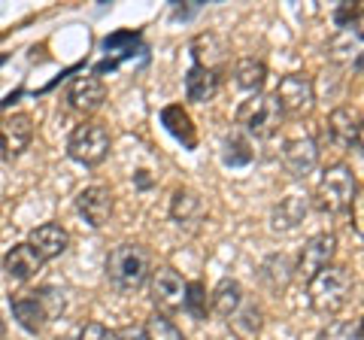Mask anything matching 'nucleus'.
Here are the masks:
<instances>
[{
	"label": "nucleus",
	"instance_id": "f257e3e1",
	"mask_svg": "<svg viewBox=\"0 0 364 340\" xmlns=\"http://www.w3.org/2000/svg\"><path fill=\"white\" fill-rule=\"evenodd\" d=\"M155 270V255L143 243H119L107 255V280L119 292H140Z\"/></svg>",
	"mask_w": 364,
	"mask_h": 340
},
{
	"label": "nucleus",
	"instance_id": "f03ea898",
	"mask_svg": "<svg viewBox=\"0 0 364 340\" xmlns=\"http://www.w3.org/2000/svg\"><path fill=\"white\" fill-rule=\"evenodd\" d=\"M352 289H355V277L346 265H328L325 270L306 282V301L318 316H337L349 304Z\"/></svg>",
	"mask_w": 364,
	"mask_h": 340
},
{
	"label": "nucleus",
	"instance_id": "7ed1b4c3",
	"mask_svg": "<svg viewBox=\"0 0 364 340\" xmlns=\"http://www.w3.org/2000/svg\"><path fill=\"white\" fill-rule=\"evenodd\" d=\"M358 201V176L346 161L328 164L322 179L316 186L313 207L325 216H340V213L352 210V203Z\"/></svg>",
	"mask_w": 364,
	"mask_h": 340
},
{
	"label": "nucleus",
	"instance_id": "20e7f679",
	"mask_svg": "<svg viewBox=\"0 0 364 340\" xmlns=\"http://www.w3.org/2000/svg\"><path fill=\"white\" fill-rule=\"evenodd\" d=\"M282 110L273 95H252L237 107V124L249 137H273L282 128Z\"/></svg>",
	"mask_w": 364,
	"mask_h": 340
},
{
	"label": "nucleus",
	"instance_id": "39448f33",
	"mask_svg": "<svg viewBox=\"0 0 364 340\" xmlns=\"http://www.w3.org/2000/svg\"><path fill=\"white\" fill-rule=\"evenodd\" d=\"M109 149H112V137H109L107 124H100V122L76 124L70 140H67V155L82 167H97L100 161H107Z\"/></svg>",
	"mask_w": 364,
	"mask_h": 340
},
{
	"label": "nucleus",
	"instance_id": "423d86ee",
	"mask_svg": "<svg viewBox=\"0 0 364 340\" xmlns=\"http://www.w3.org/2000/svg\"><path fill=\"white\" fill-rule=\"evenodd\" d=\"M273 97H277L282 116L301 119L316 104V85H313V79L306 76V73H286V76L279 79V85H277V92H273Z\"/></svg>",
	"mask_w": 364,
	"mask_h": 340
},
{
	"label": "nucleus",
	"instance_id": "0eeeda50",
	"mask_svg": "<svg viewBox=\"0 0 364 340\" xmlns=\"http://www.w3.org/2000/svg\"><path fill=\"white\" fill-rule=\"evenodd\" d=\"M152 304H155V313L161 316H173L182 310V304H186V280L179 277V270L173 267H155L152 270Z\"/></svg>",
	"mask_w": 364,
	"mask_h": 340
},
{
	"label": "nucleus",
	"instance_id": "6e6552de",
	"mask_svg": "<svg viewBox=\"0 0 364 340\" xmlns=\"http://www.w3.org/2000/svg\"><path fill=\"white\" fill-rule=\"evenodd\" d=\"M334 255H337V237L328 234V231L313 234L310 240L304 243V249H301L298 265H294V274L310 282L318 270H325L328 265H334Z\"/></svg>",
	"mask_w": 364,
	"mask_h": 340
},
{
	"label": "nucleus",
	"instance_id": "1a4fd4ad",
	"mask_svg": "<svg viewBox=\"0 0 364 340\" xmlns=\"http://www.w3.org/2000/svg\"><path fill=\"white\" fill-rule=\"evenodd\" d=\"M188 52H191V58H195V67H203V70H210L215 76H222L228 70V61H231L228 40L213 31L198 33V37L188 43Z\"/></svg>",
	"mask_w": 364,
	"mask_h": 340
},
{
	"label": "nucleus",
	"instance_id": "9d476101",
	"mask_svg": "<svg viewBox=\"0 0 364 340\" xmlns=\"http://www.w3.org/2000/svg\"><path fill=\"white\" fill-rule=\"evenodd\" d=\"M33 143V119L28 112H9L0 119V155L6 161L25 155Z\"/></svg>",
	"mask_w": 364,
	"mask_h": 340
},
{
	"label": "nucleus",
	"instance_id": "9b49d317",
	"mask_svg": "<svg viewBox=\"0 0 364 340\" xmlns=\"http://www.w3.org/2000/svg\"><path fill=\"white\" fill-rule=\"evenodd\" d=\"M76 213L82 216L91 228H104L112 219V210H116V198L107 186H88L76 195Z\"/></svg>",
	"mask_w": 364,
	"mask_h": 340
},
{
	"label": "nucleus",
	"instance_id": "f8f14e48",
	"mask_svg": "<svg viewBox=\"0 0 364 340\" xmlns=\"http://www.w3.org/2000/svg\"><path fill=\"white\" fill-rule=\"evenodd\" d=\"M170 219H173L182 231L195 234L203 222H207V207H203V198L195 188L179 186L170 198Z\"/></svg>",
	"mask_w": 364,
	"mask_h": 340
},
{
	"label": "nucleus",
	"instance_id": "ddd939ff",
	"mask_svg": "<svg viewBox=\"0 0 364 340\" xmlns=\"http://www.w3.org/2000/svg\"><path fill=\"white\" fill-rule=\"evenodd\" d=\"M279 158L286 174H291L294 179H306L318 167V146L313 137H291L282 143Z\"/></svg>",
	"mask_w": 364,
	"mask_h": 340
},
{
	"label": "nucleus",
	"instance_id": "4468645a",
	"mask_svg": "<svg viewBox=\"0 0 364 340\" xmlns=\"http://www.w3.org/2000/svg\"><path fill=\"white\" fill-rule=\"evenodd\" d=\"M104 100H107V85H104V79H97V76H76L70 88H67V104H70V110L79 112V116L97 112L104 107Z\"/></svg>",
	"mask_w": 364,
	"mask_h": 340
},
{
	"label": "nucleus",
	"instance_id": "2eb2a0df",
	"mask_svg": "<svg viewBox=\"0 0 364 340\" xmlns=\"http://www.w3.org/2000/svg\"><path fill=\"white\" fill-rule=\"evenodd\" d=\"M28 246L40 255V262L46 265V262H52V258H58V255L67 253V246H70V231H67L61 222H43V225H37V228L31 231Z\"/></svg>",
	"mask_w": 364,
	"mask_h": 340
},
{
	"label": "nucleus",
	"instance_id": "dca6fc26",
	"mask_svg": "<svg viewBox=\"0 0 364 340\" xmlns=\"http://www.w3.org/2000/svg\"><path fill=\"white\" fill-rule=\"evenodd\" d=\"M328 137L334 140V146L340 149H358L361 146V116L352 107H337L328 116Z\"/></svg>",
	"mask_w": 364,
	"mask_h": 340
},
{
	"label": "nucleus",
	"instance_id": "f3484780",
	"mask_svg": "<svg viewBox=\"0 0 364 340\" xmlns=\"http://www.w3.org/2000/svg\"><path fill=\"white\" fill-rule=\"evenodd\" d=\"M306 213H310V198L298 195V191H291V195L279 198V203H273V210H270V228L289 234L294 228H301L304 219H306Z\"/></svg>",
	"mask_w": 364,
	"mask_h": 340
},
{
	"label": "nucleus",
	"instance_id": "a211bd4d",
	"mask_svg": "<svg viewBox=\"0 0 364 340\" xmlns=\"http://www.w3.org/2000/svg\"><path fill=\"white\" fill-rule=\"evenodd\" d=\"M9 310H13V319L25 328L28 334H40L43 325L49 322V316H46V307H43V301L37 298V292L9 294Z\"/></svg>",
	"mask_w": 364,
	"mask_h": 340
},
{
	"label": "nucleus",
	"instance_id": "6ab92c4d",
	"mask_svg": "<svg viewBox=\"0 0 364 340\" xmlns=\"http://www.w3.org/2000/svg\"><path fill=\"white\" fill-rule=\"evenodd\" d=\"M328 58L334 64L355 61V70H358L361 67V25L340 28V33H334V37L328 40Z\"/></svg>",
	"mask_w": 364,
	"mask_h": 340
},
{
	"label": "nucleus",
	"instance_id": "aec40b11",
	"mask_svg": "<svg viewBox=\"0 0 364 340\" xmlns=\"http://www.w3.org/2000/svg\"><path fill=\"white\" fill-rule=\"evenodd\" d=\"M4 270H6V277L9 280H16V282H28L33 280L43 270V262H40V255L33 253V249L28 243H18L13 246L9 253L4 255Z\"/></svg>",
	"mask_w": 364,
	"mask_h": 340
},
{
	"label": "nucleus",
	"instance_id": "412c9836",
	"mask_svg": "<svg viewBox=\"0 0 364 340\" xmlns=\"http://www.w3.org/2000/svg\"><path fill=\"white\" fill-rule=\"evenodd\" d=\"M291 277H294V262L286 253L267 255L264 262H261V267H258V280L264 282L270 292H282L291 282Z\"/></svg>",
	"mask_w": 364,
	"mask_h": 340
},
{
	"label": "nucleus",
	"instance_id": "4be33fe9",
	"mask_svg": "<svg viewBox=\"0 0 364 340\" xmlns=\"http://www.w3.org/2000/svg\"><path fill=\"white\" fill-rule=\"evenodd\" d=\"M219 83H222V76L191 64L188 73H186V97L191 104H210V100L219 95Z\"/></svg>",
	"mask_w": 364,
	"mask_h": 340
},
{
	"label": "nucleus",
	"instance_id": "5701e85b",
	"mask_svg": "<svg viewBox=\"0 0 364 340\" xmlns=\"http://www.w3.org/2000/svg\"><path fill=\"white\" fill-rule=\"evenodd\" d=\"M228 325L234 328L240 337L246 340H252L258 337L261 331V325H264V310H261V304L255 298H243V304L231 313V319H228Z\"/></svg>",
	"mask_w": 364,
	"mask_h": 340
},
{
	"label": "nucleus",
	"instance_id": "b1692460",
	"mask_svg": "<svg viewBox=\"0 0 364 340\" xmlns=\"http://www.w3.org/2000/svg\"><path fill=\"white\" fill-rule=\"evenodd\" d=\"M243 298H246V292H243L240 282L234 277H225V280H219V286H215L210 294V307L219 313L222 319H231V313L240 307Z\"/></svg>",
	"mask_w": 364,
	"mask_h": 340
},
{
	"label": "nucleus",
	"instance_id": "393cba45",
	"mask_svg": "<svg viewBox=\"0 0 364 340\" xmlns=\"http://www.w3.org/2000/svg\"><path fill=\"white\" fill-rule=\"evenodd\" d=\"M267 83V64L261 58H240L234 64V85L243 92L258 95Z\"/></svg>",
	"mask_w": 364,
	"mask_h": 340
},
{
	"label": "nucleus",
	"instance_id": "a878e982",
	"mask_svg": "<svg viewBox=\"0 0 364 340\" xmlns=\"http://www.w3.org/2000/svg\"><path fill=\"white\" fill-rule=\"evenodd\" d=\"M161 122L167 124V131L173 134L176 140H182L188 146V149H195V143H198V137H195V124H191V116L186 110H182L179 104H170V107H164L161 110Z\"/></svg>",
	"mask_w": 364,
	"mask_h": 340
},
{
	"label": "nucleus",
	"instance_id": "bb28decb",
	"mask_svg": "<svg viewBox=\"0 0 364 340\" xmlns=\"http://www.w3.org/2000/svg\"><path fill=\"white\" fill-rule=\"evenodd\" d=\"M182 310H186L191 319L203 322L210 313V294H207V286H203L200 280L195 282H186V304H182Z\"/></svg>",
	"mask_w": 364,
	"mask_h": 340
},
{
	"label": "nucleus",
	"instance_id": "cd10ccee",
	"mask_svg": "<svg viewBox=\"0 0 364 340\" xmlns=\"http://www.w3.org/2000/svg\"><path fill=\"white\" fill-rule=\"evenodd\" d=\"M143 334H146V340H188L179 331V325L170 319V316H161V313H152L149 319H146Z\"/></svg>",
	"mask_w": 364,
	"mask_h": 340
},
{
	"label": "nucleus",
	"instance_id": "c85d7f7f",
	"mask_svg": "<svg viewBox=\"0 0 364 340\" xmlns=\"http://www.w3.org/2000/svg\"><path fill=\"white\" fill-rule=\"evenodd\" d=\"M252 161V152H249V143L240 137V134H231V137L225 140V164H249Z\"/></svg>",
	"mask_w": 364,
	"mask_h": 340
},
{
	"label": "nucleus",
	"instance_id": "c756f323",
	"mask_svg": "<svg viewBox=\"0 0 364 340\" xmlns=\"http://www.w3.org/2000/svg\"><path fill=\"white\" fill-rule=\"evenodd\" d=\"M322 340H361V322L358 319H346V322H334Z\"/></svg>",
	"mask_w": 364,
	"mask_h": 340
},
{
	"label": "nucleus",
	"instance_id": "7c9ffc66",
	"mask_svg": "<svg viewBox=\"0 0 364 340\" xmlns=\"http://www.w3.org/2000/svg\"><path fill=\"white\" fill-rule=\"evenodd\" d=\"M37 298L43 301V307H46V316H58L64 310V292L61 289H55V286H43L37 289Z\"/></svg>",
	"mask_w": 364,
	"mask_h": 340
},
{
	"label": "nucleus",
	"instance_id": "2f4dec72",
	"mask_svg": "<svg viewBox=\"0 0 364 340\" xmlns=\"http://www.w3.org/2000/svg\"><path fill=\"white\" fill-rule=\"evenodd\" d=\"M76 340H116V331L107 328L104 322H85L82 328H79Z\"/></svg>",
	"mask_w": 364,
	"mask_h": 340
},
{
	"label": "nucleus",
	"instance_id": "473e14b6",
	"mask_svg": "<svg viewBox=\"0 0 364 340\" xmlns=\"http://www.w3.org/2000/svg\"><path fill=\"white\" fill-rule=\"evenodd\" d=\"M116 340H146V334H143V328H136V325H124L122 331H116Z\"/></svg>",
	"mask_w": 364,
	"mask_h": 340
}]
</instances>
